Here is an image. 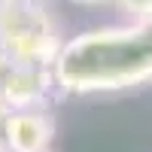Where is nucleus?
I'll return each mask as SVG.
<instances>
[{
	"instance_id": "f257e3e1",
	"label": "nucleus",
	"mask_w": 152,
	"mask_h": 152,
	"mask_svg": "<svg viewBox=\"0 0 152 152\" xmlns=\"http://www.w3.org/2000/svg\"><path fill=\"white\" fill-rule=\"evenodd\" d=\"M55 88L64 94L125 91L152 79V15L76 34L52 61Z\"/></svg>"
},
{
	"instance_id": "6e6552de",
	"label": "nucleus",
	"mask_w": 152,
	"mask_h": 152,
	"mask_svg": "<svg viewBox=\"0 0 152 152\" xmlns=\"http://www.w3.org/2000/svg\"><path fill=\"white\" fill-rule=\"evenodd\" d=\"M0 152H6V149H0Z\"/></svg>"
},
{
	"instance_id": "20e7f679",
	"label": "nucleus",
	"mask_w": 152,
	"mask_h": 152,
	"mask_svg": "<svg viewBox=\"0 0 152 152\" xmlns=\"http://www.w3.org/2000/svg\"><path fill=\"white\" fill-rule=\"evenodd\" d=\"M55 116L43 107L12 110L3 119V149L6 152H52Z\"/></svg>"
},
{
	"instance_id": "7ed1b4c3",
	"label": "nucleus",
	"mask_w": 152,
	"mask_h": 152,
	"mask_svg": "<svg viewBox=\"0 0 152 152\" xmlns=\"http://www.w3.org/2000/svg\"><path fill=\"white\" fill-rule=\"evenodd\" d=\"M52 88H55L52 67L21 64V61L0 52V110L3 113L43 107Z\"/></svg>"
},
{
	"instance_id": "423d86ee",
	"label": "nucleus",
	"mask_w": 152,
	"mask_h": 152,
	"mask_svg": "<svg viewBox=\"0 0 152 152\" xmlns=\"http://www.w3.org/2000/svg\"><path fill=\"white\" fill-rule=\"evenodd\" d=\"M73 3H79V6H97V3H110V0H73Z\"/></svg>"
},
{
	"instance_id": "1a4fd4ad",
	"label": "nucleus",
	"mask_w": 152,
	"mask_h": 152,
	"mask_svg": "<svg viewBox=\"0 0 152 152\" xmlns=\"http://www.w3.org/2000/svg\"><path fill=\"white\" fill-rule=\"evenodd\" d=\"M0 3H3V0H0Z\"/></svg>"
},
{
	"instance_id": "0eeeda50",
	"label": "nucleus",
	"mask_w": 152,
	"mask_h": 152,
	"mask_svg": "<svg viewBox=\"0 0 152 152\" xmlns=\"http://www.w3.org/2000/svg\"><path fill=\"white\" fill-rule=\"evenodd\" d=\"M3 119H6V113L0 110V149H3Z\"/></svg>"
},
{
	"instance_id": "39448f33",
	"label": "nucleus",
	"mask_w": 152,
	"mask_h": 152,
	"mask_svg": "<svg viewBox=\"0 0 152 152\" xmlns=\"http://www.w3.org/2000/svg\"><path fill=\"white\" fill-rule=\"evenodd\" d=\"M113 6H119L122 12H128L134 21L140 18H149L152 15V0H110Z\"/></svg>"
},
{
	"instance_id": "f03ea898",
	"label": "nucleus",
	"mask_w": 152,
	"mask_h": 152,
	"mask_svg": "<svg viewBox=\"0 0 152 152\" xmlns=\"http://www.w3.org/2000/svg\"><path fill=\"white\" fill-rule=\"evenodd\" d=\"M61 49L58 21L43 0H3L0 3V52L21 64L52 67Z\"/></svg>"
}]
</instances>
